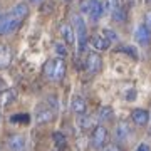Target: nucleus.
I'll return each instance as SVG.
<instances>
[{
	"label": "nucleus",
	"instance_id": "f257e3e1",
	"mask_svg": "<svg viewBox=\"0 0 151 151\" xmlns=\"http://www.w3.org/2000/svg\"><path fill=\"white\" fill-rule=\"evenodd\" d=\"M44 74L52 81H60L65 74V62L60 57L57 59H49L44 65Z\"/></svg>",
	"mask_w": 151,
	"mask_h": 151
},
{
	"label": "nucleus",
	"instance_id": "f03ea898",
	"mask_svg": "<svg viewBox=\"0 0 151 151\" xmlns=\"http://www.w3.org/2000/svg\"><path fill=\"white\" fill-rule=\"evenodd\" d=\"M72 24L76 27V34L79 39V52H84L87 45V30H86V22L81 15H72Z\"/></svg>",
	"mask_w": 151,
	"mask_h": 151
},
{
	"label": "nucleus",
	"instance_id": "7ed1b4c3",
	"mask_svg": "<svg viewBox=\"0 0 151 151\" xmlns=\"http://www.w3.org/2000/svg\"><path fill=\"white\" fill-rule=\"evenodd\" d=\"M84 10L89 14V17H91L92 22H97L99 19H101V15H103L104 7H103V4H101L99 0H89L86 5H84Z\"/></svg>",
	"mask_w": 151,
	"mask_h": 151
},
{
	"label": "nucleus",
	"instance_id": "20e7f679",
	"mask_svg": "<svg viewBox=\"0 0 151 151\" xmlns=\"http://www.w3.org/2000/svg\"><path fill=\"white\" fill-rule=\"evenodd\" d=\"M108 143V129L104 126H96L92 133V145L96 148H104Z\"/></svg>",
	"mask_w": 151,
	"mask_h": 151
},
{
	"label": "nucleus",
	"instance_id": "39448f33",
	"mask_svg": "<svg viewBox=\"0 0 151 151\" xmlns=\"http://www.w3.org/2000/svg\"><path fill=\"white\" fill-rule=\"evenodd\" d=\"M101 67H103V59H101V55L91 52L86 59V69L89 70L91 74H96V72L101 70Z\"/></svg>",
	"mask_w": 151,
	"mask_h": 151
},
{
	"label": "nucleus",
	"instance_id": "423d86ee",
	"mask_svg": "<svg viewBox=\"0 0 151 151\" xmlns=\"http://www.w3.org/2000/svg\"><path fill=\"white\" fill-rule=\"evenodd\" d=\"M7 146L10 151H25L27 143H25V138L22 134H14L7 139Z\"/></svg>",
	"mask_w": 151,
	"mask_h": 151
},
{
	"label": "nucleus",
	"instance_id": "0eeeda50",
	"mask_svg": "<svg viewBox=\"0 0 151 151\" xmlns=\"http://www.w3.org/2000/svg\"><path fill=\"white\" fill-rule=\"evenodd\" d=\"M131 118H133V123L134 124L145 126V124H148V121H150V113H148L146 109H134L133 114H131Z\"/></svg>",
	"mask_w": 151,
	"mask_h": 151
},
{
	"label": "nucleus",
	"instance_id": "6e6552de",
	"mask_svg": "<svg viewBox=\"0 0 151 151\" xmlns=\"http://www.w3.org/2000/svg\"><path fill=\"white\" fill-rule=\"evenodd\" d=\"M134 37L141 45H148V44L151 42V30H148L145 25H139V27L136 29Z\"/></svg>",
	"mask_w": 151,
	"mask_h": 151
},
{
	"label": "nucleus",
	"instance_id": "1a4fd4ad",
	"mask_svg": "<svg viewBox=\"0 0 151 151\" xmlns=\"http://www.w3.org/2000/svg\"><path fill=\"white\" fill-rule=\"evenodd\" d=\"M12 60V50L7 44H0V67H7Z\"/></svg>",
	"mask_w": 151,
	"mask_h": 151
},
{
	"label": "nucleus",
	"instance_id": "9d476101",
	"mask_svg": "<svg viewBox=\"0 0 151 151\" xmlns=\"http://www.w3.org/2000/svg\"><path fill=\"white\" fill-rule=\"evenodd\" d=\"M60 35L64 37V40H65L67 45H72V44H74L76 37H74L72 25H69V24H62V25H60Z\"/></svg>",
	"mask_w": 151,
	"mask_h": 151
},
{
	"label": "nucleus",
	"instance_id": "9b49d317",
	"mask_svg": "<svg viewBox=\"0 0 151 151\" xmlns=\"http://www.w3.org/2000/svg\"><path fill=\"white\" fill-rule=\"evenodd\" d=\"M72 111H74L76 114H86V111H87V104H86V101H84V97H81V96H76L74 99H72Z\"/></svg>",
	"mask_w": 151,
	"mask_h": 151
},
{
	"label": "nucleus",
	"instance_id": "f8f14e48",
	"mask_svg": "<svg viewBox=\"0 0 151 151\" xmlns=\"http://www.w3.org/2000/svg\"><path fill=\"white\" fill-rule=\"evenodd\" d=\"M91 44L92 47L97 49V50H106V49H109V40L104 35H94V37L91 39Z\"/></svg>",
	"mask_w": 151,
	"mask_h": 151
},
{
	"label": "nucleus",
	"instance_id": "ddd939ff",
	"mask_svg": "<svg viewBox=\"0 0 151 151\" xmlns=\"http://www.w3.org/2000/svg\"><path fill=\"white\" fill-rule=\"evenodd\" d=\"M131 136V128L128 126L126 123H121L118 124V128H116V138H118L119 141H126L129 139Z\"/></svg>",
	"mask_w": 151,
	"mask_h": 151
},
{
	"label": "nucleus",
	"instance_id": "4468645a",
	"mask_svg": "<svg viewBox=\"0 0 151 151\" xmlns=\"http://www.w3.org/2000/svg\"><path fill=\"white\" fill-rule=\"evenodd\" d=\"M10 14L15 17V19H19V20H24V19L29 15V7L25 5V4H17V5L10 10Z\"/></svg>",
	"mask_w": 151,
	"mask_h": 151
},
{
	"label": "nucleus",
	"instance_id": "2eb2a0df",
	"mask_svg": "<svg viewBox=\"0 0 151 151\" xmlns=\"http://www.w3.org/2000/svg\"><path fill=\"white\" fill-rule=\"evenodd\" d=\"M52 138H54V145L57 148V151H65V148H67V138L60 131H55L54 134H52Z\"/></svg>",
	"mask_w": 151,
	"mask_h": 151
},
{
	"label": "nucleus",
	"instance_id": "dca6fc26",
	"mask_svg": "<svg viewBox=\"0 0 151 151\" xmlns=\"http://www.w3.org/2000/svg\"><path fill=\"white\" fill-rule=\"evenodd\" d=\"M113 19L116 22H126L128 19V14H126V9L123 5H116L113 9Z\"/></svg>",
	"mask_w": 151,
	"mask_h": 151
},
{
	"label": "nucleus",
	"instance_id": "f3484780",
	"mask_svg": "<svg viewBox=\"0 0 151 151\" xmlns=\"http://www.w3.org/2000/svg\"><path fill=\"white\" fill-rule=\"evenodd\" d=\"M52 118H54V113H52L50 109L42 108V109H39V111H37V121H39L40 124H42V123H47V121H50Z\"/></svg>",
	"mask_w": 151,
	"mask_h": 151
},
{
	"label": "nucleus",
	"instance_id": "a211bd4d",
	"mask_svg": "<svg viewBox=\"0 0 151 151\" xmlns=\"http://www.w3.org/2000/svg\"><path fill=\"white\" fill-rule=\"evenodd\" d=\"M14 99H15V92H14V91H5V92H2V94H0V103L4 104V106L9 104L10 101H14Z\"/></svg>",
	"mask_w": 151,
	"mask_h": 151
},
{
	"label": "nucleus",
	"instance_id": "6ab92c4d",
	"mask_svg": "<svg viewBox=\"0 0 151 151\" xmlns=\"http://www.w3.org/2000/svg\"><path fill=\"white\" fill-rule=\"evenodd\" d=\"M116 50H119V52H126V54H129L131 57L138 59V52H136V49L131 47V45H121V47H118Z\"/></svg>",
	"mask_w": 151,
	"mask_h": 151
},
{
	"label": "nucleus",
	"instance_id": "aec40b11",
	"mask_svg": "<svg viewBox=\"0 0 151 151\" xmlns=\"http://www.w3.org/2000/svg\"><path fill=\"white\" fill-rule=\"evenodd\" d=\"M29 114H17V116H12L10 121L12 123H24V124H27L29 123Z\"/></svg>",
	"mask_w": 151,
	"mask_h": 151
},
{
	"label": "nucleus",
	"instance_id": "412c9836",
	"mask_svg": "<svg viewBox=\"0 0 151 151\" xmlns=\"http://www.w3.org/2000/svg\"><path fill=\"white\" fill-rule=\"evenodd\" d=\"M103 35L106 39H108L109 42H114V40H118V35L113 32V30H109V29H104V32H103Z\"/></svg>",
	"mask_w": 151,
	"mask_h": 151
},
{
	"label": "nucleus",
	"instance_id": "4be33fe9",
	"mask_svg": "<svg viewBox=\"0 0 151 151\" xmlns=\"http://www.w3.org/2000/svg\"><path fill=\"white\" fill-rule=\"evenodd\" d=\"M99 116H101L103 119H111L113 118V109L111 108H103L101 113H99Z\"/></svg>",
	"mask_w": 151,
	"mask_h": 151
},
{
	"label": "nucleus",
	"instance_id": "5701e85b",
	"mask_svg": "<svg viewBox=\"0 0 151 151\" xmlns=\"http://www.w3.org/2000/svg\"><path fill=\"white\" fill-rule=\"evenodd\" d=\"M55 52H57V54H59L60 57H62V55H65V54H67V49H65V45H64V44L57 42V44H55Z\"/></svg>",
	"mask_w": 151,
	"mask_h": 151
},
{
	"label": "nucleus",
	"instance_id": "b1692460",
	"mask_svg": "<svg viewBox=\"0 0 151 151\" xmlns=\"http://www.w3.org/2000/svg\"><path fill=\"white\" fill-rule=\"evenodd\" d=\"M145 27L148 30H151V10L146 12V15H145Z\"/></svg>",
	"mask_w": 151,
	"mask_h": 151
},
{
	"label": "nucleus",
	"instance_id": "393cba45",
	"mask_svg": "<svg viewBox=\"0 0 151 151\" xmlns=\"http://www.w3.org/2000/svg\"><path fill=\"white\" fill-rule=\"evenodd\" d=\"M103 151H121V150H119L116 145H108V146H104L103 148Z\"/></svg>",
	"mask_w": 151,
	"mask_h": 151
},
{
	"label": "nucleus",
	"instance_id": "a878e982",
	"mask_svg": "<svg viewBox=\"0 0 151 151\" xmlns=\"http://www.w3.org/2000/svg\"><path fill=\"white\" fill-rule=\"evenodd\" d=\"M136 151H151V148L146 145V143H141V145L138 146V150H136Z\"/></svg>",
	"mask_w": 151,
	"mask_h": 151
},
{
	"label": "nucleus",
	"instance_id": "bb28decb",
	"mask_svg": "<svg viewBox=\"0 0 151 151\" xmlns=\"http://www.w3.org/2000/svg\"><path fill=\"white\" fill-rule=\"evenodd\" d=\"M30 2H34V4H39V2H42V0H30Z\"/></svg>",
	"mask_w": 151,
	"mask_h": 151
},
{
	"label": "nucleus",
	"instance_id": "cd10ccee",
	"mask_svg": "<svg viewBox=\"0 0 151 151\" xmlns=\"http://www.w3.org/2000/svg\"><path fill=\"white\" fill-rule=\"evenodd\" d=\"M148 2H151V0H148Z\"/></svg>",
	"mask_w": 151,
	"mask_h": 151
},
{
	"label": "nucleus",
	"instance_id": "c85d7f7f",
	"mask_svg": "<svg viewBox=\"0 0 151 151\" xmlns=\"http://www.w3.org/2000/svg\"><path fill=\"white\" fill-rule=\"evenodd\" d=\"M0 119H2V116H0Z\"/></svg>",
	"mask_w": 151,
	"mask_h": 151
}]
</instances>
